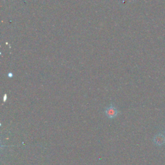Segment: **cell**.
<instances>
[{
  "label": "cell",
  "instance_id": "cell-1",
  "mask_svg": "<svg viewBox=\"0 0 165 165\" xmlns=\"http://www.w3.org/2000/svg\"><path fill=\"white\" fill-rule=\"evenodd\" d=\"M104 113L105 115L107 116V117L112 120L115 118V117H117V115L119 114V111L112 104H111L109 107L105 109Z\"/></svg>",
  "mask_w": 165,
  "mask_h": 165
},
{
  "label": "cell",
  "instance_id": "cell-2",
  "mask_svg": "<svg viewBox=\"0 0 165 165\" xmlns=\"http://www.w3.org/2000/svg\"><path fill=\"white\" fill-rule=\"evenodd\" d=\"M7 94H5L4 95V98H3V101L5 102L7 101Z\"/></svg>",
  "mask_w": 165,
  "mask_h": 165
},
{
  "label": "cell",
  "instance_id": "cell-3",
  "mask_svg": "<svg viewBox=\"0 0 165 165\" xmlns=\"http://www.w3.org/2000/svg\"><path fill=\"white\" fill-rule=\"evenodd\" d=\"M8 77H13V74H12V73H8Z\"/></svg>",
  "mask_w": 165,
  "mask_h": 165
}]
</instances>
